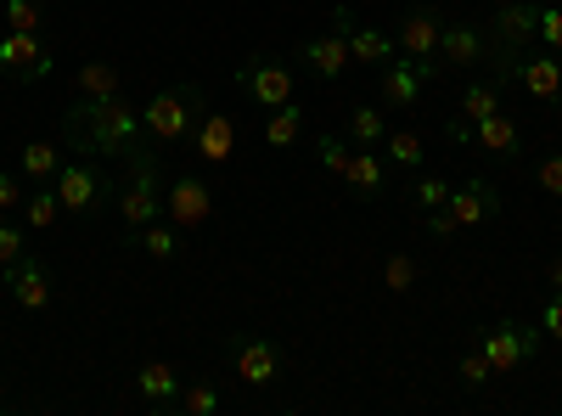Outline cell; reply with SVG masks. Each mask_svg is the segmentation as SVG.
<instances>
[{"mask_svg":"<svg viewBox=\"0 0 562 416\" xmlns=\"http://www.w3.org/2000/svg\"><path fill=\"white\" fill-rule=\"evenodd\" d=\"M439 34H445V12L439 7H411L394 29L400 57H422V63H439Z\"/></svg>","mask_w":562,"mask_h":416,"instance_id":"cell-13","label":"cell"},{"mask_svg":"<svg viewBox=\"0 0 562 416\" xmlns=\"http://www.w3.org/2000/svg\"><path fill=\"white\" fill-rule=\"evenodd\" d=\"M180 372H175V366L169 360H147V366H140V372H135V394L140 400H147V411H175V400H180Z\"/></svg>","mask_w":562,"mask_h":416,"instance_id":"cell-20","label":"cell"},{"mask_svg":"<svg viewBox=\"0 0 562 416\" xmlns=\"http://www.w3.org/2000/svg\"><path fill=\"white\" fill-rule=\"evenodd\" d=\"M484 57H490L484 29H473V23H445V34H439V68L467 74V68H484Z\"/></svg>","mask_w":562,"mask_h":416,"instance_id":"cell-16","label":"cell"},{"mask_svg":"<svg viewBox=\"0 0 562 416\" xmlns=\"http://www.w3.org/2000/svg\"><path fill=\"white\" fill-rule=\"evenodd\" d=\"M546 282H551V293H562V254L546 265Z\"/></svg>","mask_w":562,"mask_h":416,"instance_id":"cell-41","label":"cell"},{"mask_svg":"<svg viewBox=\"0 0 562 416\" xmlns=\"http://www.w3.org/2000/svg\"><path fill=\"white\" fill-rule=\"evenodd\" d=\"M535 180L551 192V198H562V153H551V158H540L535 164Z\"/></svg>","mask_w":562,"mask_h":416,"instance_id":"cell-40","label":"cell"},{"mask_svg":"<svg viewBox=\"0 0 562 416\" xmlns=\"http://www.w3.org/2000/svg\"><path fill=\"white\" fill-rule=\"evenodd\" d=\"M501 108H506V85H495V79H473V85H461L456 119H461V124H479V119H490V113H501Z\"/></svg>","mask_w":562,"mask_h":416,"instance_id":"cell-22","label":"cell"},{"mask_svg":"<svg viewBox=\"0 0 562 416\" xmlns=\"http://www.w3.org/2000/svg\"><path fill=\"white\" fill-rule=\"evenodd\" d=\"M180 237H186V231H180L175 220H153V225H147V231H140V237L130 243V248H147V259L175 265V259H180Z\"/></svg>","mask_w":562,"mask_h":416,"instance_id":"cell-24","label":"cell"},{"mask_svg":"<svg viewBox=\"0 0 562 416\" xmlns=\"http://www.w3.org/2000/svg\"><path fill=\"white\" fill-rule=\"evenodd\" d=\"M473 344L490 355L495 378H512V372H524V366H535V360H540L546 333H540V321H535V327H529V321H501V327H484Z\"/></svg>","mask_w":562,"mask_h":416,"instance_id":"cell-6","label":"cell"},{"mask_svg":"<svg viewBox=\"0 0 562 416\" xmlns=\"http://www.w3.org/2000/svg\"><path fill=\"white\" fill-rule=\"evenodd\" d=\"M220 405H225V400H220V389H214V383H186V389H180V400H175V411H180V416H214Z\"/></svg>","mask_w":562,"mask_h":416,"instance_id":"cell-32","label":"cell"},{"mask_svg":"<svg viewBox=\"0 0 562 416\" xmlns=\"http://www.w3.org/2000/svg\"><path fill=\"white\" fill-rule=\"evenodd\" d=\"M237 85H243V97H254L259 108H288L293 90H299L293 68L276 63V57H248L243 74H237Z\"/></svg>","mask_w":562,"mask_h":416,"instance_id":"cell-8","label":"cell"},{"mask_svg":"<svg viewBox=\"0 0 562 416\" xmlns=\"http://www.w3.org/2000/svg\"><path fill=\"white\" fill-rule=\"evenodd\" d=\"M383 135H389V113L383 108H371V102L349 108V142L355 147H383Z\"/></svg>","mask_w":562,"mask_h":416,"instance_id":"cell-26","label":"cell"},{"mask_svg":"<svg viewBox=\"0 0 562 416\" xmlns=\"http://www.w3.org/2000/svg\"><path fill=\"white\" fill-rule=\"evenodd\" d=\"M540 333H546V344H562V293L546 299V310H540Z\"/></svg>","mask_w":562,"mask_h":416,"instance_id":"cell-39","label":"cell"},{"mask_svg":"<svg viewBox=\"0 0 562 416\" xmlns=\"http://www.w3.org/2000/svg\"><path fill=\"white\" fill-rule=\"evenodd\" d=\"M383 158H389L394 169L416 175L422 158H428V147H422V135H416V130H389V135H383Z\"/></svg>","mask_w":562,"mask_h":416,"instance_id":"cell-25","label":"cell"},{"mask_svg":"<svg viewBox=\"0 0 562 416\" xmlns=\"http://www.w3.org/2000/svg\"><path fill=\"white\" fill-rule=\"evenodd\" d=\"M7 29H23V34H45V7L40 0H7Z\"/></svg>","mask_w":562,"mask_h":416,"instance_id":"cell-35","label":"cell"},{"mask_svg":"<svg viewBox=\"0 0 562 416\" xmlns=\"http://www.w3.org/2000/svg\"><path fill=\"white\" fill-rule=\"evenodd\" d=\"M344 192L355 203H378L389 198V158H378V147H355L349 169H344Z\"/></svg>","mask_w":562,"mask_h":416,"instance_id":"cell-15","label":"cell"},{"mask_svg":"<svg viewBox=\"0 0 562 416\" xmlns=\"http://www.w3.org/2000/svg\"><path fill=\"white\" fill-rule=\"evenodd\" d=\"M315 158H321L326 175L344 180V169H349V158H355V142H349V135H321V142H315Z\"/></svg>","mask_w":562,"mask_h":416,"instance_id":"cell-33","label":"cell"},{"mask_svg":"<svg viewBox=\"0 0 562 416\" xmlns=\"http://www.w3.org/2000/svg\"><path fill=\"white\" fill-rule=\"evenodd\" d=\"M119 187L108 180V169L97 164V158H63V169H57V198H63V214H74V220H97L102 214V203L113 198Z\"/></svg>","mask_w":562,"mask_h":416,"instance_id":"cell-5","label":"cell"},{"mask_svg":"<svg viewBox=\"0 0 562 416\" xmlns=\"http://www.w3.org/2000/svg\"><path fill=\"white\" fill-rule=\"evenodd\" d=\"M57 214H63L57 180H45V187H34V192L23 198V220H29V231H52V225H57Z\"/></svg>","mask_w":562,"mask_h":416,"instance_id":"cell-27","label":"cell"},{"mask_svg":"<svg viewBox=\"0 0 562 416\" xmlns=\"http://www.w3.org/2000/svg\"><path fill=\"white\" fill-rule=\"evenodd\" d=\"M57 169H63L57 142H29V147H23V175L34 180V187H45V180H57Z\"/></svg>","mask_w":562,"mask_h":416,"instance_id":"cell-31","label":"cell"},{"mask_svg":"<svg viewBox=\"0 0 562 416\" xmlns=\"http://www.w3.org/2000/svg\"><path fill=\"white\" fill-rule=\"evenodd\" d=\"M299 135H304V108H270V119H265V142L270 147H281V153H288V147H299Z\"/></svg>","mask_w":562,"mask_h":416,"instance_id":"cell-28","label":"cell"},{"mask_svg":"<svg viewBox=\"0 0 562 416\" xmlns=\"http://www.w3.org/2000/svg\"><path fill=\"white\" fill-rule=\"evenodd\" d=\"M203 108H209L203 85L175 79V85H164V90H158V97H153L147 108H140V130H147L158 147H180V142H192V130H198Z\"/></svg>","mask_w":562,"mask_h":416,"instance_id":"cell-3","label":"cell"},{"mask_svg":"<svg viewBox=\"0 0 562 416\" xmlns=\"http://www.w3.org/2000/svg\"><path fill=\"white\" fill-rule=\"evenodd\" d=\"M113 203H119V220H124V243H135L153 220H164V169H158V153L135 147L124 158V180H119Z\"/></svg>","mask_w":562,"mask_h":416,"instance_id":"cell-2","label":"cell"},{"mask_svg":"<svg viewBox=\"0 0 562 416\" xmlns=\"http://www.w3.org/2000/svg\"><path fill=\"white\" fill-rule=\"evenodd\" d=\"M518 85L529 90L535 102H562V63H557V52H529L524 63H518Z\"/></svg>","mask_w":562,"mask_h":416,"instance_id":"cell-21","label":"cell"},{"mask_svg":"<svg viewBox=\"0 0 562 416\" xmlns=\"http://www.w3.org/2000/svg\"><path fill=\"white\" fill-rule=\"evenodd\" d=\"M214 214V187L203 175H175L164 187V220H175L180 231H198Z\"/></svg>","mask_w":562,"mask_h":416,"instance_id":"cell-9","label":"cell"},{"mask_svg":"<svg viewBox=\"0 0 562 416\" xmlns=\"http://www.w3.org/2000/svg\"><path fill=\"white\" fill-rule=\"evenodd\" d=\"M540 45L562 57V0H540Z\"/></svg>","mask_w":562,"mask_h":416,"instance_id":"cell-36","label":"cell"},{"mask_svg":"<svg viewBox=\"0 0 562 416\" xmlns=\"http://www.w3.org/2000/svg\"><path fill=\"white\" fill-rule=\"evenodd\" d=\"M74 90H79V97H119L124 79H119L113 63H85V68L74 74Z\"/></svg>","mask_w":562,"mask_h":416,"instance_id":"cell-29","label":"cell"},{"mask_svg":"<svg viewBox=\"0 0 562 416\" xmlns=\"http://www.w3.org/2000/svg\"><path fill=\"white\" fill-rule=\"evenodd\" d=\"M467 147H479L484 158H501V164H518L524 158V130L506 119V108L501 113H490V119H479L473 124V142Z\"/></svg>","mask_w":562,"mask_h":416,"instance_id":"cell-17","label":"cell"},{"mask_svg":"<svg viewBox=\"0 0 562 416\" xmlns=\"http://www.w3.org/2000/svg\"><path fill=\"white\" fill-rule=\"evenodd\" d=\"M0 288H7V265H0Z\"/></svg>","mask_w":562,"mask_h":416,"instance_id":"cell-42","label":"cell"},{"mask_svg":"<svg viewBox=\"0 0 562 416\" xmlns=\"http://www.w3.org/2000/svg\"><path fill=\"white\" fill-rule=\"evenodd\" d=\"M23 254H29V243H23V231H18V225H12L7 214H0V265L12 270V265H18Z\"/></svg>","mask_w":562,"mask_h":416,"instance_id":"cell-37","label":"cell"},{"mask_svg":"<svg viewBox=\"0 0 562 416\" xmlns=\"http://www.w3.org/2000/svg\"><path fill=\"white\" fill-rule=\"evenodd\" d=\"M192 153L203 158V164H231V153H237V124H231L220 108H203V119H198V130H192Z\"/></svg>","mask_w":562,"mask_h":416,"instance_id":"cell-18","label":"cell"},{"mask_svg":"<svg viewBox=\"0 0 562 416\" xmlns=\"http://www.w3.org/2000/svg\"><path fill=\"white\" fill-rule=\"evenodd\" d=\"M299 57H304L321 79H344V74H349V63H355V57H349V45H344V34H338L333 23H326L321 34H310V40L299 45Z\"/></svg>","mask_w":562,"mask_h":416,"instance_id":"cell-19","label":"cell"},{"mask_svg":"<svg viewBox=\"0 0 562 416\" xmlns=\"http://www.w3.org/2000/svg\"><path fill=\"white\" fill-rule=\"evenodd\" d=\"M231 366H237V383H248V389H270V383L281 378V344L265 338V333L231 338Z\"/></svg>","mask_w":562,"mask_h":416,"instance_id":"cell-10","label":"cell"},{"mask_svg":"<svg viewBox=\"0 0 562 416\" xmlns=\"http://www.w3.org/2000/svg\"><path fill=\"white\" fill-rule=\"evenodd\" d=\"M326 23H333V29L344 34V45H349V57H355V63H378V68H383V63H394V57H400L394 34L360 23V18H355V7H333V18H326Z\"/></svg>","mask_w":562,"mask_h":416,"instance_id":"cell-11","label":"cell"},{"mask_svg":"<svg viewBox=\"0 0 562 416\" xmlns=\"http://www.w3.org/2000/svg\"><path fill=\"white\" fill-rule=\"evenodd\" d=\"M450 192H456V180H450V175H434V169H416V175H411V209H416V214L445 209Z\"/></svg>","mask_w":562,"mask_h":416,"instance_id":"cell-23","label":"cell"},{"mask_svg":"<svg viewBox=\"0 0 562 416\" xmlns=\"http://www.w3.org/2000/svg\"><path fill=\"white\" fill-rule=\"evenodd\" d=\"M7 288H12V304L18 310L40 315V310H52V299H57V276H52V265H45L40 254H23L7 270Z\"/></svg>","mask_w":562,"mask_h":416,"instance_id":"cell-12","label":"cell"},{"mask_svg":"<svg viewBox=\"0 0 562 416\" xmlns=\"http://www.w3.org/2000/svg\"><path fill=\"white\" fill-rule=\"evenodd\" d=\"M378 74H383V79H378V90H383V108H416L422 85H428V79L439 74V63H422V57H394V63H383Z\"/></svg>","mask_w":562,"mask_h":416,"instance_id":"cell-14","label":"cell"},{"mask_svg":"<svg viewBox=\"0 0 562 416\" xmlns=\"http://www.w3.org/2000/svg\"><path fill=\"white\" fill-rule=\"evenodd\" d=\"M456 378H461V389H467V394H484V389H490V378H495V366H490V355H484L479 344H467V349H461V360H456Z\"/></svg>","mask_w":562,"mask_h":416,"instance_id":"cell-30","label":"cell"},{"mask_svg":"<svg viewBox=\"0 0 562 416\" xmlns=\"http://www.w3.org/2000/svg\"><path fill=\"white\" fill-rule=\"evenodd\" d=\"M0 411H7V400H0Z\"/></svg>","mask_w":562,"mask_h":416,"instance_id":"cell-43","label":"cell"},{"mask_svg":"<svg viewBox=\"0 0 562 416\" xmlns=\"http://www.w3.org/2000/svg\"><path fill=\"white\" fill-rule=\"evenodd\" d=\"M23 198H29V192H23V180H18V175H7V169H0V214L12 220V214L23 209Z\"/></svg>","mask_w":562,"mask_h":416,"instance_id":"cell-38","label":"cell"},{"mask_svg":"<svg viewBox=\"0 0 562 416\" xmlns=\"http://www.w3.org/2000/svg\"><path fill=\"white\" fill-rule=\"evenodd\" d=\"M501 187H495V180H461V187L450 192V203L445 209H434V214H422V220H428V231H434V237H456V231H473V225H490L495 214H501Z\"/></svg>","mask_w":562,"mask_h":416,"instance_id":"cell-4","label":"cell"},{"mask_svg":"<svg viewBox=\"0 0 562 416\" xmlns=\"http://www.w3.org/2000/svg\"><path fill=\"white\" fill-rule=\"evenodd\" d=\"M57 68V45L45 34H23V29H0V74L12 85H40Z\"/></svg>","mask_w":562,"mask_h":416,"instance_id":"cell-7","label":"cell"},{"mask_svg":"<svg viewBox=\"0 0 562 416\" xmlns=\"http://www.w3.org/2000/svg\"><path fill=\"white\" fill-rule=\"evenodd\" d=\"M416 276H422L416 254H389V259H383V288H389V293H411Z\"/></svg>","mask_w":562,"mask_h":416,"instance_id":"cell-34","label":"cell"},{"mask_svg":"<svg viewBox=\"0 0 562 416\" xmlns=\"http://www.w3.org/2000/svg\"><path fill=\"white\" fill-rule=\"evenodd\" d=\"M63 142L79 158H130L135 147H147V130H140V108L119 97H74V108L63 113Z\"/></svg>","mask_w":562,"mask_h":416,"instance_id":"cell-1","label":"cell"}]
</instances>
